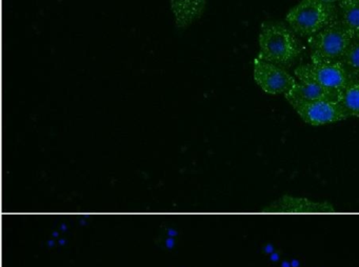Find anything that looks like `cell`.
I'll list each match as a JSON object with an SVG mask.
<instances>
[{
	"instance_id": "obj_1",
	"label": "cell",
	"mask_w": 359,
	"mask_h": 267,
	"mask_svg": "<svg viewBox=\"0 0 359 267\" xmlns=\"http://www.w3.org/2000/svg\"><path fill=\"white\" fill-rule=\"evenodd\" d=\"M259 48L257 58L287 67L299 56L302 46L291 27L280 23L266 22L260 29Z\"/></svg>"
},
{
	"instance_id": "obj_2",
	"label": "cell",
	"mask_w": 359,
	"mask_h": 267,
	"mask_svg": "<svg viewBox=\"0 0 359 267\" xmlns=\"http://www.w3.org/2000/svg\"><path fill=\"white\" fill-rule=\"evenodd\" d=\"M338 17L339 12L335 4H323L319 0H302L290 10L285 21L296 35L310 38Z\"/></svg>"
},
{
	"instance_id": "obj_3",
	"label": "cell",
	"mask_w": 359,
	"mask_h": 267,
	"mask_svg": "<svg viewBox=\"0 0 359 267\" xmlns=\"http://www.w3.org/2000/svg\"><path fill=\"white\" fill-rule=\"evenodd\" d=\"M355 38L339 18L308 38L311 60L342 61Z\"/></svg>"
},
{
	"instance_id": "obj_4",
	"label": "cell",
	"mask_w": 359,
	"mask_h": 267,
	"mask_svg": "<svg viewBox=\"0 0 359 267\" xmlns=\"http://www.w3.org/2000/svg\"><path fill=\"white\" fill-rule=\"evenodd\" d=\"M294 74L297 80L314 82L339 94L353 79L342 61L311 60L296 67Z\"/></svg>"
},
{
	"instance_id": "obj_5",
	"label": "cell",
	"mask_w": 359,
	"mask_h": 267,
	"mask_svg": "<svg viewBox=\"0 0 359 267\" xmlns=\"http://www.w3.org/2000/svg\"><path fill=\"white\" fill-rule=\"evenodd\" d=\"M254 79L264 92L271 95H287L295 85L296 79L280 65L266 62L256 57Z\"/></svg>"
},
{
	"instance_id": "obj_6",
	"label": "cell",
	"mask_w": 359,
	"mask_h": 267,
	"mask_svg": "<svg viewBox=\"0 0 359 267\" xmlns=\"http://www.w3.org/2000/svg\"><path fill=\"white\" fill-rule=\"evenodd\" d=\"M299 117L306 123L312 125H323V124L334 123L342 121L351 117L346 111L341 100H323L314 101L294 107Z\"/></svg>"
},
{
	"instance_id": "obj_7",
	"label": "cell",
	"mask_w": 359,
	"mask_h": 267,
	"mask_svg": "<svg viewBox=\"0 0 359 267\" xmlns=\"http://www.w3.org/2000/svg\"><path fill=\"white\" fill-rule=\"evenodd\" d=\"M340 97L341 94L339 93L332 92L314 82L302 81V80H296L293 88L285 95V98L293 109L298 105L323 100V99L340 100Z\"/></svg>"
},
{
	"instance_id": "obj_8",
	"label": "cell",
	"mask_w": 359,
	"mask_h": 267,
	"mask_svg": "<svg viewBox=\"0 0 359 267\" xmlns=\"http://www.w3.org/2000/svg\"><path fill=\"white\" fill-rule=\"evenodd\" d=\"M264 210L268 212H332L335 208L329 202H316L285 195L264 207Z\"/></svg>"
},
{
	"instance_id": "obj_9",
	"label": "cell",
	"mask_w": 359,
	"mask_h": 267,
	"mask_svg": "<svg viewBox=\"0 0 359 267\" xmlns=\"http://www.w3.org/2000/svg\"><path fill=\"white\" fill-rule=\"evenodd\" d=\"M170 2L175 15L176 25L186 27L201 17L207 0H170Z\"/></svg>"
},
{
	"instance_id": "obj_10",
	"label": "cell",
	"mask_w": 359,
	"mask_h": 267,
	"mask_svg": "<svg viewBox=\"0 0 359 267\" xmlns=\"http://www.w3.org/2000/svg\"><path fill=\"white\" fill-rule=\"evenodd\" d=\"M338 12V18L346 25L355 39H359V0H340Z\"/></svg>"
},
{
	"instance_id": "obj_11",
	"label": "cell",
	"mask_w": 359,
	"mask_h": 267,
	"mask_svg": "<svg viewBox=\"0 0 359 267\" xmlns=\"http://www.w3.org/2000/svg\"><path fill=\"white\" fill-rule=\"evenodd\" d=\"M340 100L351 116L359 117V77L351 80L342 90Z\"/></svg>"
},
{
	"instance_id": "obj_12",
	"label": "cell",
	"mask_w": 359,
	"mask_h": 267,
	"mask_svg": "<svg viewBox=\"0 0 359 267\" xmlns=\"http://www.w3.org/2000/svg\"><path fill=\"white\" fill-rule=\"evenodd\" d=\"M352 78L359 77V39H355L342 59Z\"/></svg>"
},
{
	"instance_id": "obj_13",
	"label": "cell",
	"mask_w": 359,
	"mask_h": 267,
	"mask_svg": "<svg viewBox=\"0 0 359 267\" xmlns=\"http://www.w3.org/2000/svg\"><path fill=\"white\" fill-rule=\"evenodd\" d=\"M319 1L323 2V4H339L340 0H319Z\"/></svg>"
}]
</instances>
